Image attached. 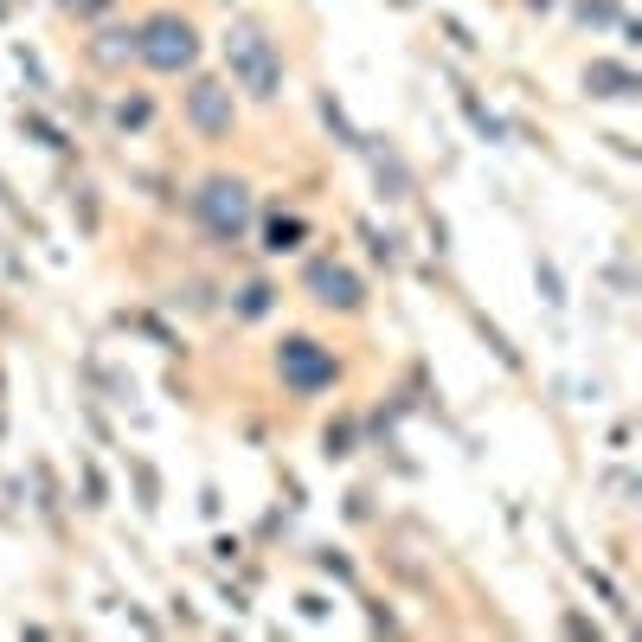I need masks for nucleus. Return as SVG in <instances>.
I'll list each match as a JSON object with an SVG mask.
<instances>
[{"label": "nucleus", "mask_w": 642, "mask_h": 642, "mask_svg": "<svg viewBox=\"0 0 642 642\" xmlns=\"http://www.w3.org/2000/svg\"><path fill=\"white\" fill-rule=\"evenodd\" d=\"M225 65H232V78L251 90V97H277L283 90V58L257 26H232V33H225Z\"/></svg>", "instance_id": "f257e3e1"}, {"label": "nucleus", "mask_w": 642, "mask_h": 642, "mask_svg": "<svg viewBox=\"0 0 642 642\" xmlns=\"http://www.w3.org/2000/svg\"><path fill=\"white\" fill-rule=\"evenodd\" d=\"M277 373H283V386L296 392V399H315V392L334 386V354L321 341H309V334H289V341L277 347Z\"/></svg>", "instance_id": "f03ea898"}, {"label": "nucleus", "mask_w": 642, "mask_h": 642, "mask_svg": "<svg viewBox=\"0 0 642 642\" xmlns=\"http://www.w3.org/2000/svg\"><path fill=\"white\" fill-rule=\"evenodd\" d=\"M135 52L155 71H187L193 58H200V33H193L180 13H155V20L142 26V45H135Z\"/></svg>", "instance_id": "7ed1b4c3"}, {"label": "nucleus", "mask_w": 642, "mask_h": 642, "mask_svg": "<svg viewBox=\"0 0 642 642\" xmlns=\"http://www.w3.org/2000/svg\"><path fill=\"white\" fill-rule=\"evenodd\" d=\"M200 219L212 238H244V225H251V193L238 187V180H206L200 187Z\"/></svg>", "instance_id": "20e7f679"}, {"label": "nucleus", "mask_w": 642, "mask_h": 642, "mask_svg": "<svg viewBox=\"0 0 642 642\" xmlns=\"http://www.w3.org/2000/svg\"><path fill=\"white\" fill-rule=\"evenodd\" d=\"M309 296L321 309H360V277L347 264H334V257H315L309 264Z\"/></svg>", "instance_id": "39448f33"}, {"label": "nucleus", "mask_w": 642, "mask_h": 642, "mask_svg": "<svg viewBox=\"0 0 642 642\" xmlns=\"http://www.w3.org/2000/svg\"><path fill=\"white\" fill-rule=\"evenodd\" d=\"M187 116L200 122L206 135H225V129H232V90H225V84H193L187 90Z\"/></svg>", "instance_id": "423d86ee"}, {"label": "nucleus", "mask_w": 642, "mask_h": 642, "mask_svg": "<svg viewBox=\"0 0 642 642\" xmlns=\"http://www.w3.org/2000/svg\"><path fill=\"white\" fill-rule=\"evenodd\" d=\"M585 84H604L598 97H630V71H617V65H591Z\"/></svg>", "instance_id": "0eeeda50"}, {"label": "nucleus", "mask_w": 642, "mask_h": 642, "mask_svg": "<svg viewBox=\"0 0 642 642\" xmlns=\"http://www.w3.org/2000/svg\"><path fill=\"white\" fill-rule=\"evenodd\" d=\"M302 244V219H270V251H296Z\"/></svg>", "instance_id": "6e6552de"}, {"label": "nucleus", "mask_w": 642, "mask_h": 642, "mask_svg": "<svg viewBox=\"0 0 642 642\" xmlns=\"http://www.w3.org/2000/svg\"><path fill=\"white\" fill-rule=\"evenodd\" d=\"M264 309H270V289L251 283V289H244V302H238V315H264Z\"/></svg>", "instance_id": "1a4fd4ad"}, {"label": "nucleus", "mask_w": 642, "mask_h": 642, "mask_svg": "<svg viewBox=\"0 0 642 642\" xmlns=\"http://www.w3.org/2000/svg\"><path fill=\"white\" fill-rule=\"evenodd\" d=\"M578 20H617V7H610V0H585V7H578Z\"/></svg>", "instance_id": "9d476101"}, {"label": "nucleus", "mask_w": 642, "mask_h": 642, "mask_svg": "<svg viewBox=\"0 0 642 642\" xmlns=\"http://www.w3.org/2000/svg\"><path fill=\"white\" fill-rule=\"evenodd\" d=\"M135 122H148V103H142V97L122 103V129H135Z\"/></svg>", "instance_id": "9b49d317"}, {"label": "nucleus", "mask_w": 642, "mask_h": 642, "mask_svg": "<svg viewBox=\"0 0 642 642\" xmlns=\"http://www.w3.org/2000/svg\"><path fill=\"white\" fill-rule=\"evenodd\" d=\"M540 289H546V302H565V296H559V277H553V264H540Z\"/></svg>", "instance_id": "f8f14e48"}]
</instances>
